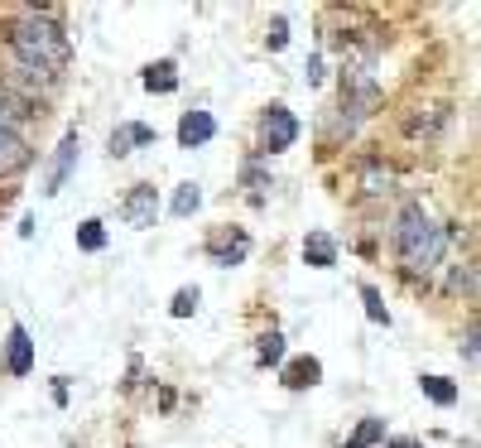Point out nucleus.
Listing matches in <instances>:
<instances>
[{"instance_id": "obj_1", "label": "nucleus", "mask_w": 481, "mask_h": 448, "mask_svg": "<svg viewBox=\"0 0 481 448\" xmlns=\"http://www.w3.org/2000/svg\"><path fill=\"white\" fill-rule=\"evenodd\" d=\"M5 44H10V54H15L20 68H39V73H48V78H58L67 68V58H73V44H67L63 25L44 10H29V15H20V20H10Z\"/></svg>"}, {"instance_id": "obj_2", "label": "nucleus", "mask_w": 481, "mask_h": 448, "mask_svg": "<svg viewBox=\"0 0 481 448\" xmlns=\"http://www.w3.org/2000/svg\"><path fill=\"white\" fill-rule=\"evenodd\" d=\"M390 241H394V255L404 261L409 275H434V270L443 266V255H448L453 232H448V227H438V222L428 217L419 203H409V208L394 217Z\"/></svg>"}, {"instance_id": "obj_3", "label": "nucleus", "mask_w": 481, "mask_h": 448, "mask_svg": "<svg viewBox=\"0 0 481 448\" xmlns=\"http://www.w3.org/2000/svg\"><path fill=\"white\" fill-rule=\"evenodd\" d=\"M299 141V120L289 107H270L261 120V154H280Z\"/></svg>"}, {"instance_id": "obj_4", "label": "nucleus", "mask_w": 481, "mask_h": 448, "mask_svg": "<svg viewBox=\"0 0 481 448\" xmlns=\"http://www.w3.org/2000/svg\"><path fill=\"white\" fill-rule=\"evenodd\" d=\"M120 217H126V227L149 232L154 217H159V193H154V183H135L130 193L120 198Z\"/></svg>"}, {"instance_id": "obj_5", "label": "nucleus", "mask_w": 481, "mask_h": 448, "mask_svg": "<svg viewBox=\"0 0 481 448\" xmlns=\"http://www.w3.org/2000/svg\"><path fill=\"white\" fill-rule=\"evenodd\" d=\"M246 255H251V236H246V232L221 227V232L208 241V261H212V266H240Z\"/></svg>"}, {"instance_id": "obj_6", "label": "nucleus", "mask_w": 481, "mask_h": 448, "mask_svg": "<svg viewBox=\"0 0 481 448\" xmlns=\"http://www.w3.org/2000/svg\"><path fill=\"white\" fill-rule=\"evenodd\" d=\"M34 367V342L25 323H10V338H5V371L10 376H29Z\"/></svg>"}, {"instance_id": "obj_7", "label": "nucleus", "mask_w": 481, "mask_h": 448, "mask_svg": "<svg viewBox=\"0 0 481 448\" xmlns=\"http://www.w3.org/2000/svg\"><path fill=\"white\" fill-rule=\"evenodd\" d=\"M77 150H82L77 130H73V135H63V145H58V154H54V169H48L44 193H63V183H67V174H73V164H77Z\"/></svg>"}, {"instance_id": "obj_8", "label": "nucleus", "mask_w": 481, "mask_h": 448, "mask_svg": "<svg viewBox=\"0 0 481 448\" xmlns=\"http://www.w3.org/2000/svg\"><path fill=\"white\" fill-rule=\"evenodd\" d=\"M212 135H217V120H212V111H183V120H179V145H183V150L208 145Z\"/></svg>"}, {"instance_id": "obj_9", "label": "nucleus", "mask_w": 481, "mask_h": 448, "mask_svg": "<svg viewBox=\"0 0 481 448\" xmlns=\"http://www.w3.org/2000/svg\"><path fill=\"white\" fill-rule=\"evenodd\" d=\"M159 135H154V126H145V120H126V126L111 130V154L120 160V154H135L140 145H154Z\"/></svg>"}, {"instance_id": "obj_10", "label": "nucleus", "mask_w": 481, "mask_h": 448, "mask_svg": "<svg viewBox=\"0 0 481 448\" xmlns=\"http://www.w3.org/2000/svg\"><path fill=\"white\" fill-rule=\"evenodd\" d=\"M29 160H34V150L20 141V130H0V179L20 174Z\"/></svg>"}, {"instance_id": "obj_11", "label": "nucleus", "mask_w": 481, "mask_h": 448, "mask_svg": "<svg viewBox=\"0 0 481 448\" xmlns=\"http://www.w3.org/2000/svg\"><path fill=\"white\" fill-rule=\"evenodd\" d=\"M280 376H284L289 391H308V386L322 381V361H318V357H294V361H284Z\"/></svg>"}, {"instance_id": "obj_12", "label": "nucleus", "mask_w": 481, "mask_h": 448, "mask_svg": "<svg viewBox=\"0 0 481 448\" xmlns=\"http://www.w3.org/2000/svg\"><path fill=\"white\" fill-rule=\"evenodd\" d=\"M140 82H145V92H159V97L179 92V63H174V58H159V63H149Z\"/></svg>"}, {"instance_id": "obj_13", "label": "nucleus", "mask_w": 481, "mask_h": 448, "mask_svg": "<svg viewBox=\"0 0 481 448\" xmlns=\"http://www.w3.org/2000/svg\"><path fill=\"white\" fill-rule=\"evenodd\" d=\"M303 261L318 266V270H333V266H337V241H333L328 232H308V241H303Z\"/></svg>"}, {"instance_id": "obj_14", "label": "nucleus", "mask_w": 481, "mask_h": 448, "mask_svg": "<svg viewBox=\"0 0 481 448\" xmlns=\"http://www.w3.org/2000/svg\"><path fill=\"white\" fill-rule=\"evenodd\" d=\"M419 391H424L434 405H443V410H448V405H457V395H462V391L448 381V376H419Z\"/></svg>"}, {"instance_id": "obj_15", "label": "nucleus", "mask_w": 481, "mask_h": 448, "mask_svg": "<svg viewBox=\"0 0 481 448\" xmlns=\"http://www.w3.org/2000/svg\"><path fill=\"white\" fill-rule=\"evenodd\" d=\"M381 443H385V420H361L347 434V448H381Z\"/></svg>"}, {"instance_id": "obj_16", "label": "nucleus", "mask_w": 481, "mask_h": 448, "mask_svg": "<svg viewBox=\"0 0 481 448\" xmlns=\"http://www.w3.org/2000/svg\"><path fill=\"white\" fill-rule=\"evenodd\" d=\"M77 246L87 251V255H97V251H107V222H97V217H87L77 227Z\"/></svg>"}, {"instance_id": "obj_17", "label": "nucleus", "mask_w": 481, "mask_h": 448, "mask_svg": "<svg viewBox=\"0 0 481 448\" xmlns=\"http://www.w3.org/2000/svg\"><path fill=\"white\" fill-rule=\"evenodd\" d=\"M202 208V188L198 183H179V193H174V203H169V213L174 217H193Z\"/></svg>"}, {"instance_id": "obj_18", "label": "nucleus", "mask_w": 481, "mask_h": 448, "mask_svg": "<svg viewBox=\"0 0 481 448\" xmlns=\"http://www.w3.org/2000/svg\"><path fill=\"white\" fill-rule=\"evenodd\" d=\"M255 361H261V367H280V361H284V338L280 333H265L261 348H255Z\"/></svg>"}, {"instance_id": "obj_19", "label": "nucleus", "mask_w": 481, "mask_h": 448, "mask_svg": "<svg viewBox=\"0 0 481 448\" xmlns=\"http://www.w3.org/2000/svg\"><path fill=\"white\" fill-rule=\"evenodd\" d=\"M361 299H366V318L371 323H390V308L381 304V289L375 285H361Z\"/></svg>"}, {"instance_id": "obj_20", "label": "nucleus", "mask_w": 481, "mask_h": 448, "mask_svg": "<svg viewBox=\"0 0 481 448\" xmlns=\"http://www.w3.org/2000/svg\"><path fill=\"white\" fill-rule=\"evenodd\" d=\"M25 116H29V111H25V101H15V97H0V130H15Z\"/></svg>"}, {"instance_id": "obj_21", "label": "nucleus", "mask_w": 481, "mask_h": 448, "mask_svg": "<svg viewBox=\"0 0 481 448\" xmlns=\"http://www.w3.org/2000/svg\"><path fill=\"white\" fill-rule=\"evenodd\" d=\"M198 289H179V295H174V304H169V314H174V318H188V314H198Z\"/></svg>"}, {"instance_id": "obj_22", "label": "nucleus", "mask_w": 481, "mask_h": 448, "mask_svg": "<svg viewBox=\"0 0 481 448\" xmlns=\"http://www.w3.org/2000/svg\"><path fill=\"white\" fill-rule=\"evenodd\" d=\"M453 289H457V295H467V299L476 295V266H472V261L453 270Z\"/></svg>"}, {"instance_id": "obj_23", "label": "nucleus", "mask_w": 481, "mask_h": 448, "mask_svg": "<svg viewBox=\"0 0 481 448\" xmlns=\"http://www.w3.org/2000/svg\"><path fill=\"white\" fill-rule=\"evenodd\" d=\"M366 193H390V169L366 164Z\"/></svg>"}, {"instance_id": "obj_24", "label": "nucleus", "mask_w": 481, "mask_h": 448, "mask_svg": "<svg viewBox=\"0 0 481 448\" xmlns=\"http://www.w3.org/2000/svg\"><path fill=\"white\" fill-rule=\"evenodd\" d=\"M246 188H251V198L261 203V188H270V179H265L261 164H246Z\"/></svg>"}, {"instance_id": "obj_25", "label": "nucleus", "mask_w": 481, "mask_h": 448, "mask_svg": "<svg viewBox=\"0 0 481 448\" xmlns=\"http://www.w3.org/2000/svg\"><path fill=\"white\" fill-rule=\"evenodd\" d=\"M265 44L274 48V54H280V48L289 44V20H284V15H280V20H274V25H270V39H265Z\"/></svg>"}, {"instance_id": "obj_26", "label": "nucleus", "mask_w": 481, "mask_h": 448, "mask_svg": "<svg viewBox=\"0 0 481 448\" xmlns=\"http://www.w3.org/2000/svg\"><path fill=\"white\" fill-rule=\"evenodd\" d=\"M308 82H322V58H308Z\"/></svg>"}, {"instance_id": "obj_27", "label": "nucleus", "mask_w": 481, "mask_h": 448, "mask_svg": "<svg viewBox=\"0 0 481 448\" xmlns=\"http://www.w3.org/2000/svg\"><path fill=\"white\" fill-rule=\"evenodd\" d=\"M462 352H467V361H476V328L467 333V342H462Z\"/></svg>"}]
</instances>
